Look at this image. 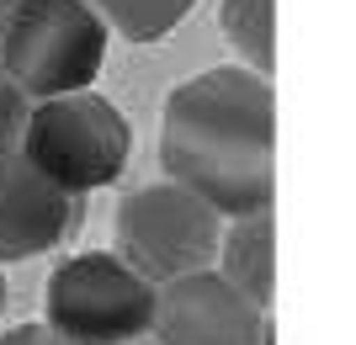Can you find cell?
<instances>
[{"label": "cell", "instance_id": "obj_1", "mask_svg": "<svg viewBox=\"0 0 356 345\" xmlns=\"http://www.w3.org/2000/svg\"><path fill=\"white\" fill-rule=\"evenodd\" d=\"M165 180L202 196L218 218L271 208L277 192V90L245 64L181 80L160 112Z\"/></svg>", "mask_w": 356, "mask_h": 345}, {"label": "cell", "instance_id": "obj_5", "mask_svg": "<svg viewBox=\"0 0 356 345\" xmlns=\"http://www.w3.org/2000/svg\"><path fill=\"white\" fill-rule=\"evenodd\" d=\"M43 324L70 345H134L149 340L154 287L112 250H86L54 266L43 287Z\"/></svg>", "mask_w": 356, "mask_h": 345}, {"label": "cell", "instance_id": "obj_14", "mask_svg": "<svg viewBox=\"0 0 356 345\" xmlns=\"http://www.w3.org/2000/svg\"><path fill=\"white\" fill-rule=\"evenodd\" d=\"M0 314H6V266H0Z\"/></svg>", "mask_w": 356, "mask_h": 345}, {"label": "cell", "instance_id": "obj_7", "mask_svg": "<svg viewBox=\"0 0 356 345\" xmlns=\"http://www.w3.org/2000/svg\"><path fill=\"white\" fill-rule=\"evenodd\" d=\"M80 218V196L59 192L43 170L27 165V154H0V266L38 260L54 244L70 239Z\"/></svg>", "mask_w": 356, "mask_h": 345}, {"label": "cell", "instance_id": "obj_6", "mask_svg": "<svg viewBox=\"0 0 356 345\" xmlns=\"http://www.w3.org/2000/svg\"><path fill=\"white\" fill-rule=\"evenodd\" d=\"M154 345H266V314L218 271H192L154 287Z\"/></svg>", "mask_w": 356, "mask_h": 345}, {"label": "cell", "instance_id": "obj_8", "mask_svg": "<svg viewBox=\"0 0 356 345\" xmlns=\"http://www.w3.org/2000/svg\"><path fill=\"white\" fill-rule=\"evenodd\" d=\"M213 271L234 287L239 298H250L266 314L271 298H277V218H271V208L245 212V218H223Z\"/></svg>", "mask_w": 356, "mask_h": 345}, {"label": "cell", "instance_id": "obj_10", "mask_svg": "<svg viewBox=\"0 0 356 345\" xmlns=\"http://www.w3.org/2000/svg\"><path fill=\"white\" fill-rule=\"evenodd\" d=\"M86 6L102 16L106 32H118L128 43H160L186 22L197 0H86Z\"/></svg>", "mask_w": 356, "mask_h": 345}, {"label": "cell", "instance_id": "obj_3", "mask_svg": "<svg viewBox=\"0 0 356 345\" xmlns=\"http://www.w3.org/2000/svg\"><path fill=\"white\" fill-rule=\"evenodd\" d=\"M32 170H43L59 192L86 196L102 192L128 170V149H134V128L118 106L96 96V90H74V96H48L32 101L22 144Z\"/></svg>", "mask_w": 356, "mask_h": 345}, {"label": "cell", "instance_id": "obj_15", "mask_svg": "<svg viewBox=\"0 0 356 345\" xmlns=\"http://www.w3.org/2000/svg\"><path fill=\"white\" fill-rule=\"evenodd\" d=\"M134 345H154V340H134Z\"/></svg>", "mask_w": 356, "mask_h": 345}, {"label": "cell", "instance_id": "obj_11", "mask_svg": "<svg viewBox=\"0 0 356 345\" xmlns=\"http://www.w3.org/2000/svg\"><path fill=\"white\" fill-rule=\"evenodd\" d=\"M27 112H32V101H27V96H22V90L11 85V75L0 69V154H11L16 144H22Z\"/></svg>", "mask_w": 356, "mask_h": 345}, {"label": "cell", "instance_id": "obj_9", "mask_svg": "<svg viewBox=\"0 0 356 345\" xmlns=\"http://www.w3.org/2000/svg\"><path fill=\"white\" fill-rule=\"evenodd\" d=\"M218 27L239 53V64L250 75L271 80V69H277V0H223Z\"/></svg>", "mask_w": 356, "mask_h": 345}, {"label": "cell", "instance_id": "obj_13", "mask_svg": "<svg viewBox=\"0 0 356 345\" xmlns=\"http://www.w3.org/2000/svg\"><path fill=\"white\" fill-rule=\"evenodd\" d=\"M6 16H11V0H0V32H6Z\"/></svg>", "mask_w": 356, "mask_h": 345}, {"label": "cell", "instance_id": "obj_4", "mask_svg": "<svg viewBox=\"0 0 356 345\" xmlns=\"http://www.w3.org/2000/svg\"><path fill=\"white\" fill-rule=\"evenodd\" d=\"M112 234H118L112 255L128 271H138L149 287H165L192 271H213L223 218L176 180H149L118 202Z\"/></svg>", "mask_w": 356, "mask_h": 345}, {"label": "cell", "instance_id": "obj_12", "mask_svg": "<svg viewBox=\"0 0 356 345\" xmlns=\"http://www.w3.org/2000/svg\"><path fill=\"white\" fill-rule=\"evenodd\" d=\"M0 345H70V340H59L48 324H11V330H0Z\"/></svg>", "mask_w": 356, "mask_h": 345}, {"label": "cell", "instance_id": "obj_2", "mask_svg": "<svg viewBox=\"0 0 356 345\" xmlns=\"http://www.w3.org/2000/svg\"><path fill=\"white\" fill-rule=\"evenodd\" d=\"M106 64V27L86 0H11L0 69L27 101L90 90Z\"/></svg>", "mask_w": 356, "mask_h": 345}]
</instances>
